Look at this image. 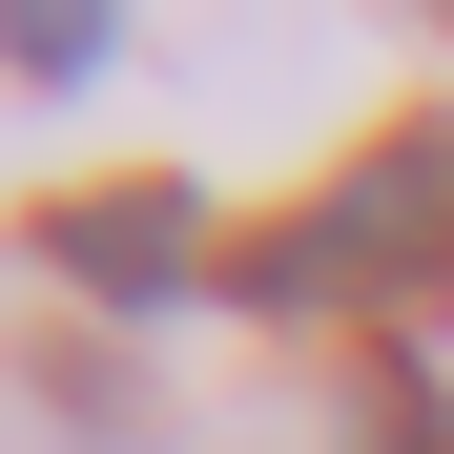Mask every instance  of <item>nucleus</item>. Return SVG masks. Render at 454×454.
Wrapping results in <instances>:
<instances>
[{
  "instance_id": "obj_1",
  "label": "nucleus",
  "mask_w": 454,
  "mask_h": 454,
  "mask_svg": "<svg viewBox=\"0 0 454 454\" xmlns=\"http://www.w3.org/2000/svg\"><path fill=\"white\" fill-rule=\"evenodd\" d=\"M227 289H248V310H413L434 289L454 310V104H393L310 207L227 227Z\"/></svg>"
},
{
  "instance_id": "obj_2",
  "label": "nucleus",
  "mask_w": 454,
  "mask_h": 454,
  "mask_svg": "<svg viewBox=\"0 0 454 454\" xmlns=\"http://www.w3.org/2000/svg\"><path fill=\"white\" fill-rule=\"evenodd\" d=\"M21 269H62L83 310H186V289H227V227L166 166H104V186H42L21 207Z\"/></svg>"
},
{
  "instance_id": "obj_3",
  "label": "nucleus",
  "mask_w": 454,
  "mask_h": 454,
  "mask_svg": "<svg viewBox=\"0 0 454 454\" xmlns=\"http://www.w3.org/2000/svg\"><path fill=\"white\" fill-rule=\"evenodd\" d=\"M0 62H21V83H104V62H124V21H83V0H21V21H0Z\"/></svg>"
}]
</instances>
